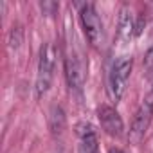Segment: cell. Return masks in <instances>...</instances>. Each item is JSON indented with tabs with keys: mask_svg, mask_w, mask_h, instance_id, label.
<instances>
[{
	"mask_svg": "<svg viewBox=\"0 0 153 153\" xmlns=\"http://www.w3.org/2000/svg\"><path fill=\"white\" fill-rule=\"evenodd\" d=\"M76 133L79 135V153H99L97 135L90 123H79L76 126Z\"/></svg>",
	"mask_w": 153,
	"mask_h": 153,
	"instance_id": "7",
	"label": "cell"
},
{
	"mask_svg": "<svg viewBox=\"0 0 153 153\" xmlns=\"http://www.w3.org/2000/svg\"><path fill=\"white\" fill-rule=\"evenodd\" d=\"M58 4L56 2H49V0H45V2H42L40 4V9H42V13L43 15H47V16H52V15H56V11H58Z\"/></svg>",
	"mask_w": 153,
	"mask_h": 153,
	"instance_id": "11",
	"label": "cell"
},
{
	"mask_svg": "<svg viewBox=\"0 0 153 153\" xmlns=\"http://www.w3.org/2000/svg\"><path fill=\"white\" fill-rule=\"evenodd\" d=\"M22 42H24V31H22V27L20 25H13V29L9 33V49L11 51L20 49Z\"/></svg>",
	"mask_w": 153,
	"mask_h": 153,
	"instance_id": "10",
	"label": "cell"
},
{
	"mask_svg": "<svg viewBox=\"0 0 153 153\" xmlns=\"http://www.w3.org/2000/svg\"><path fill=\"white\" fill-rule=\"evenodd\" d=\"M54 63H56V49L51 43H45L40 51V59H38V70H36V81H34V94L36 99H42L54 78Z\"/></svg>",
	"mask_w": 153,
	"mask_h": 153,
	"instance_id": "1",
	"label": "cell"
},
{
	"mask_svg": "<svg viewBox=\"0 0 153 153\" xmlns=\"http://www.w3.org/2000/svg\"><path fill=\"white\" fill-rule=\"evenodd\" d=\"M49 128L54 135H61L65 130V112L61 106H52L49 112Z\"/></svg>",
	"mask_w": 153,
	"mask_h": 153,
	"instance_id": "9",
	"label": "cell"
},
{
	"mask_svg": "<svg viewBox=\"0 0 153 153\" xmlns=\"http://www.w3.org/2000/svg\"><path fill=\"white\" fill-rule=\"evenodd\" d=\"M65 76L70 90L81 92L85 85V65L79 56V52L74 49V45H68V51L65 54Z\"/></svg>",
	"mask_w": 153,
	"mask_h": 153,
	"instance_id": "4",
	"label": "cell"
},
{
	"mask_svg": "<svg viewBox=\"0 0 153 153\" xmlns=\"http://www.w3.org/2000/svg\"><path fill=\"white\" fill-rule=\"evenodd\" d=\"M135 34V20H133V15L130 13L128 7H123L121 9V15H119V38L121 42H130L131 36Z\"/></svg>",
	"mask_w": 153,
	"mask_h": 153,
	"instance_id": "8",
	"label": "cell"
},
{
	"mask_svg": "<svg viewBox=\"0 0 153 153\" xmlns=\"http://www.w3.org/2000/svg\"><path fill=\"white\" fill-rule=\"evenodd\" d=\"M97 117H99V123H101V128L110 135V137H121L124 133V123H123V117L119 115V112L114 108V106H108V105H103L99 110H97Z\"/></svg>",
	"mask_w": 153,
	"mask_h": 153,
	"instance_id": "6",
	"label": "cell"
},
{
	"mask_svg": "<svg viewBox=\"0 0 153 153\" xmlns=\"http://www.w3.org/2000/svg\"><path fill=\"white\" fill-rule=\"evenodd\" d=\"M151 119H153V99H148L139 106V110L135 112V115L131 119V126L128 131V140L131 144H139L144 139V135L151 124Z\"/></svg>",
	"mask_w": 153,
	"mask_h": 153,
	"instance_id": "5",
	"label": "cell"
},
{
	"mask_svg": "<svg viewBox=\"0 0 153 153\" xmlns=\"http://www.w3.org/2000/svg\"><path fill=\"white\" fill-rule=\"evenodd\" d=\"M108 153H124V151H123V149H119V148H112Z\"/></svg>",
	"mask_w": 153,
	"mask_h": 153,
	"instance_id": "12",
	"label": "cell"
},
{
	"mask_svg": "<svg viewBox=\"0 0 153 153\" xmlns=\"http://www.w3.org/2000/svg\"><path fill=\"white\" fill-rule=\"evenodd\" d=\"M131 67H133V59L130 56H119L114 61L108 76V96L112 97V101L117 103L123 99L131 74Z\"/></svg>",
	"mask_w": 153,
	"mask_h": 153,
	"instance_id": "2",
	"label": "cell"
},
{
	"mask_svg": "<svg viewBox=\"0 0 153 153\" xmlns=\"http://www.w3.org/2000/svg\"><path fill=\"white\" fill-rule=\"evenodd\" d=\"M79 16H81V24H83L85 34H87L90 45L96 47V49L103 47V43H105V27H103V22H101L96 7L92 4H83L81 11H79Z\"/></svg>",
	"mask_w": 153,
	"mask_h": 153,
	"instance_id": "3",
	"label": "cell"
},
{
	"mask_svg": "<svg viewBox=\"0 0 153 153\" xmlns=\"http://www.w3.org/2000/svg\"><path fill=\"white\" fill-rule=\"evenodd\" d=\"M58 153H61V151H58Z\"/></svg>",
	"mask_w": 153,
	"mask_h": 153,
	"instance_id": "13",
	"label": "cell"
}]
</instances>
